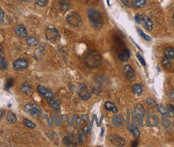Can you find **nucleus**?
Masks as SVG:
<instances>
[{
  "instance_id": "58836bf2",
  "label": "nucleus",
  "mask_w": 174,
  "mask_h": 147,
  "mask_svg": "<svg viewBox=\"0 0 174 147\" xmlns=\"http://www.w3.org/2000/svg\"><path fill=\"white\" fill-rule=\"evenodd\" d=\"M4 12L3 11V10L0 8V22H3V20H4Z\"/></svg>"
},
{
  "instance_id": "9b49d317",
  "label": "nucleus",
  "mask_w": 174,
  "mask_h": 147,
  "mask_svg": "<svg viewBox=\"0 0 174 147\" xmlns=\"http://www.w3.org/2000/svg\"><path fill=\"white\" fill-rule=\"evenodd\" d=\"M37 90L44 97H45L47 99H51L53 97V92L48 88H47L42 86V85H39L37 87Z\"/></svg>"
},
{
  "instance_id": "f257e3e1",
  "label": "nucleus",
  "mask_w": 174,
  "mask_h": 147,
  "mask_svg": "<svg viewBox=\"0 0 174 147\" xmlns=\"http://www.w3.org/2000/svg\"><path fill=\"white\" fill-rule=\"evenodd\" d=\"M83 61L85 64L90 68H96L101 64L102 56L98 52L89 50L84 53Z\"/></svg>"
},
{
  "instance_id": "bb28decb",
  "label": "nucleus",
  "mask_w": 174,
  "mask_h": 147,
  "mask_svg": "<svg viewBox=\"0 0 174 147\" xmlns=\"http://www.w3.org/2000/svg\"><path fill=\"white\" fill-rule=\"evenodd\" d=\"M157 109L159 110V112L161 113L162 115H166L169 112V110H168V108H165L163 105L161 104H159V105H157Z\"/></svg>"
},
{
  "instance_id": "6ab92c4d",
  "label": "nucleus",
  "mask_w": 174,
  "mask_h": 147,
  "mask_svg": "<svg viewBox=\"0 0 174 147\" xmlns=\"http://www.w3.org/2000/svg\"><path fill=\"white\" fill-rule=\"evenodd\" d=\"M132 90H133V92L135 94L140 96L143 93L144 88H143V86L141 85H135L132 88Z\"/></svg>"
},
{
  "instance_id": "c03bdc74",
  "label": "nucleus",
  "mask_w": 174,
  "mask_h": 147,
  "mask_svg": "<svg viewBox=\"0 0 174 147\" xmlns=\"http://www.w3.org/2000/svg\"><path fill=\"white\" fill-rule=\"evenodd\" d=\"M23 1H25V2H29L31 0H23Z\"/></svg>"
},
{
  "instance_id": "37998d69",
  "label": "nucleus",
  "mask_w": 174,
  "mask_h": 147,
  "mask_svg": "<svg viewBox=\"0 0 174 147\" xmlns=\"http://www.w3.org/2000/svg\"><path fill=\"white\" fill-rule=\"evenodd\" d=\"M0 52H3V46H2V44H0Z\"/></svg>"
},
{
  "instance_id": "20e7f679",
  "label": "nucleus",
  "mask_w": 174,
  "mask_h": 147,
  "mask_svg": "<svg viewBox=\"0 0 174 147\" xmlns=\"http://www.w3.org/2000/svg\"><path fill=\"white\" fill-rule=\"evenodd\" d=\"M45 35L47 40L52 43L57 42L60 40V33L56 28H48L45 31Z\"/></svg>"
},
{
  "instance_id": "dca6fc26",
  "label": "nucleus",
  "mask_w": 174,
  "mask_h": 147,
  "mask_svg": "<svg viewBox=\"0 0 174 147\" xmlns=\"http://www.w3.org/2000/svg\"><path fill=\"white\" fill-rule=\"evenodd\" d=\"M164 56L169 59H174V48L173 47H167L164 49Z\"/></svg>"
},
{
  "instance_id": "473e14b6",
  "label": "nucleus",
  "mask_w": 174,
  "mask_h": 147,
  "mask_svg": "<svg viewBox=\"0 0 174 147\" xmlns=\"http://www.w3.org/2000/svg\"><path fill=\"white\" fill-rule=\"evenodd\" d=\"M163 122H163V125L164 126H169V125H171V122H169L168 119H166L164 115H163Z\"/></svg>"
},
{
  "instance_id": "79ce46f5",
  "label": "nucleus",
  "mask_w": 174,
  "mask_h": 147,
  "mask_svg": "<svg viewBox=\"0 0 174 147\" xmlns=\"http://www.w3.org/2000/svg\"><path fill=\"white\" fill-rule=\"evenodd\" d=\"M3 116H4V110H0V118H2Z\"/></svg>"
},
{
  "instance_id": "7c9ffc66",
  "label": "nucleus",
  "mask_w": 174,
  "mask_h": 147,
  "mask_svg": "<svg viewBox=\"0 0 174 147\" xmlns=\"http://www.w3.org/2000/svg\"><path fill=\"white\" fill-rule=\"evenodd\" d=\"M162 64L164 65V67H169L171 65V61H170V59L167 57H164L163 60H162Z\"/></svg>"
},
{
  "instance_id": "2f4dec72",
  "label": "nucleus",
  "mask_w": 174,
  "mask_h": 147,
  "mask_svg": "<svg viewBox=\"0 0 174 147\" xmlns=\"http://www.w3.org/2000/svg\"><path fill=\"white\" fill-rule=\"evenodd\" d=\"M48 0H35V3L36 4L39 6H41V7H44V6L47 5V3H48Z\"/></svg>"
},
{
  "instance_id": "f03ea898",
  "label": "nucleus",
  "mask_w": 174,
  "mask_h": 147,
  "mask_svg": "<svg viewBox=\"0 0 174 147\" xmlns=\"http://www.w3.org/2000/svg\"><path fill=\"white\" fill-rule=\"evenodd\" d=\"M88 16L90 20V22H92V24H93L94 28L99 29V28H100L102 26L103 20H102L101 14H100L98 10H93V9L89 10Z\"/></svg>"
},
{
  "instance_id": "ddd939ff",
  "label": "nucleus",
  "mask_w": 174,
  "mask_h": 147,
  "mask_svg": "<svg viewBox=\"0 0 174 147\" xmlns=\"http://www.w3.org/2000/svg\"><path fill=\"white\" fill-rule=\"evenodd\" d=\"M112 123L116 127H121L124 124V117L123 115L116 114L112 118Z\"/></svg>"
},
{
  "instance_id": "a211bd4d",
  "label": "nucleus",
  "mask_w": 174,
  "mask_h": 147,
  "mask_svg": "<svg viewBox=\"0 0 174 147\" xmlns=\"http://www.w3.org/2000/svg\"><path fill=\"white\" fill-rule=\"evenodd\" d=\"M26 42H27L28 45H29L31 47H34V46H36L38 44V40L33 36H27Z\"/></svg>"
},
{
  "instance_id": "f8f14e48",
  "label": "nucleus",
  "mask_w": 174,
  "mask_h": 147,
  "mask_svg": "<svg viewBox=\"0 0 174 147\" xmlns=\"http://www.w3.org/2000/svg\"><path fill=\"white\" fill-rule=\"evenodd\" d=\"M15 34L19 36V37L24 38L27 37L28 35V32H27V29L22 24H20V25H17L15 28Z\"/></svg>"
},
{
  "instance_id": "b1692460",
  "label": "nucleus",
  "mask_w": 174,
  "mask_h": 147,
  "mask_svg": "<svg viewBox=\"0 0 174 147\" xmlns=\"http://www.w3.org/2000/svg\"><path fill=\"white\" fill-rule=\"evenodd\" d=\"M21 89L23 91V92H25L26 94H29L32 91V86L29 85L28 83H24L22 85V87H21Z\"/></svg>"
},
{
  "instance_id": "c85d7f7f",
  "label": "nucleus",
  "mask_w": 174,
  "mask_h": 147,
  "mask_svg": "<svg viewBox=\"0 0 174 147\" xmlns=\"http://www.w3.org/2000/svg\"><path fill=\"white\" fill-rule=\"evenodd\" d=\"M49 100H50V104L55 110H60V104H59L57 100L53 99V97L51 99H49Z\"/></svg>"
},
{
  "instance_id": "39448f33",
  "label": "nucleus",
  "mask_w": 174,
  "mask_h": 147,
  "mask_svg": "<svg viewBox=\"0 0 174 147\" xmlns=\"http://www.w3.org/2000/svg\"><path fill=\"white\" fill-rule=\"evenodd\" d=\"M24 110L28 114L32 115V116H40L41 114V109L37 105L35 104H28L25 105Z\"/></svg>"
},
{
  "instance_id": "423d86ee",
  "label": "nucleus",
  "mask_w": 174,
  "mask_h": 147,
  "mask_svg": "<svg viewBox=\"0 0 174 147\" xmlns=\"http://www.w3.org/2000/svg\"><path fill=\"white\" fill-rule=\"evenodd\" d=\"M77 92H78V97L81 98V100H88L89 98L90 97V94L89 92L88 88H87L85 84H81V85H79L78 88V90H77Z\"/></svg>"
},
{
  "instance_id": "f704fd0d",
  "label": "nucleus",
  "mask_w": 174,
  "mask_h": 147,
  "mask_svg": "<svg viewBox=\"0 0 174 147\" xmlns=\"http://www.w3.org/2000/svg\"><path fill=\"white\" fill-rule=\"evenodd\" d=\"M13 83H14V80H13V79H9V80H8L7 84H6V88H11L13 85Z\"/></svg>"
},
{
  "instance_id": "2eb2a0df",
  "label": "nucleus",
  "mask_w": 174,
  "mask_h": 147,
  "mask_svg": "<svg viewBox=\"0 0 174 147\" xmlns=\"http://www.w3.org/2000/svg\"><path fill=\"white\" fill-rule=\"evenodd\" d=\"M130 56H131L130 52H129L127 49H124V50L122 51L120 54H119V59H120L122 61L125 62V61H127V60H129Z\"/></svg>"
},
{
  "instance_id": "a19ab883",
  "label": "nucleus",
  "mask_w": 174,
  "mask_h": 147,
  "mask_svg": "<svg viewBox=\"0 0 174 147\" xmlns=\"http://www.w3.org/2000/svg\"><path fill=\"white\" fill-rule=\"evenodd\" d=\"M169 97H170V99H171V100L174 102V89L170 91V93H169Z\"/></svg>"
},
{
  "instance_id": "c9c22d12",
  "label": "nucleus",
  "mask_w": 174,
  "mask_h": 147,
  "mask_svg": "<svg viewBox=\"0 0 174 147\" xmlns=\"http://www.w3.org/2000/svg\"><path fill=\"white\" fill-rule=\"evenodd\" d=\"M135 20H136V22L138 23V24H141V19H140V15L137 14L135 16Z\"/></svg>"
},
{
  "instance_id": "a18cd8bd",
  "label": "nucleus",
  "mask_w": 174,
  "mask_h": 147,
  "mask_svg": "<svg viewBox=\"0 0 174 147\" xmlns=\"http://www.w3.org/2000/svg\"><path fill=\"white\" fill-rule=\"evenodd\" d=\"M173 18H174V14H173Z\"/></svg>"
},
{
  "instance_id": "393cba45",
  "label": "nucleus",
  "mask_w": 174,
  "mask_h": 147,
  "mask_svg": "<svg viewBox=\"0 0 174 147\" xmlns=\"http://www.w3.org/2000/svg\"><path fill=\"white\" fill-rule=\"evenodd\" d=\"M149 124L151 125V126H155V125H157L158 123V117L156 115H152L151 116V118H148Z\"/></svg>"
},
{
  "instance_id": "a878e982",
  "label": "nucleus",
  "mask_w": 174,
  "mask_h": 147,
  "mask_svg": "<svg viewBox=\"0 0 174 147\" xmlns=\"http://www.w3.org/2000/svg\"><path fill=\"white\" fill-rule=\"evenodd\" d=\"M129 129H130V130H131V134L134 135V137H136L137 138V137H139V130L137 129L136 126H133V125H131L130 127H129Z\"/></svg>"
},
{
  "instance_id": "4c0bfd02",
  "label": "nucleus",
  "mask_w": 174,
  "mask_h": 147,
  "mask_svg": "<svg viewBox=\"0 0 174 147\" xmlns=\"http://www.w3.org/2000/svg\"><path fill=\"white\" fill-rule=\"evenodd\" d=\"M168 110L169 112H171L172 114L174 116V106L172 105H168Z\"/></svg>"
},
{
  "instance_id": "5701e85b",
  "label": "nucleus",
  "mask_w": 174,
  "mask_h": 147,
  "mask_svg": "<svg viewBox=\"0 0 174 147\" xmlns=\"http://www.w3.org/2000/svg\"><path fill=\"white\" fill-rule=\"evenodd\" d=\"M23 125H25L26 127L29 128V129H34L35 127V124L34 122H31L30 120L27 119V118H24L23 121Z\"/></svg>"
},
{
  "instance_id": "1a4fd4ad",
  "label": "nucleus",
  "mask_w": 174,
  "mask_h": 147,
  "mask_svg": "<svg viewBox=\"0 0 174 147\" xmlns=\"http://www.w3.org/2000/svg\"><path fill=\"white\" fill-rule=\"evenodd\" d=\"M109 139H110L111 143L115 146H124L126 144L125 140L118 135H111L109 137Z\"/></svg>"
},
{
  "instance_id": "aec40b11",
  "label": "nucleus",
  "mask_w": 174,
  "mask_h": 147,
  "mask_svg": "<svg viewBox=\"0 0 174 147\" xmlns=\"http://www.w3.org/2000/svg\"><path fill=\"white\" fill-rule=\"evenodd\" d=\"M7 119H8V122L11 124L12 123H15L16 121H17V118H16V116L15 115V113L12 112H8V114H7Z\"/></svg>"
},
{
  "instance_id": "4468645a",
  "label": "nucleus",
  "mask_w": 174,
  "mask_h": 147,
  "mask_svg": "<svg viewBox=\"0 0 174 147\" xmlns=\"http://www.w3.org/2000/svg\"><path fill=\"white\" fill-rule=\"evenodd\" d=\"M140 19H141V22H143L144 28H146L148 31H151L152 29V27H153L151 20L148 16L144 15H140Z\"/></svg>"
},
{
  "instance_id": "ea45409f",
  "label": "nucleus",
  "mask_w": 174,
  "mask_h": 147,
  "mask_svg": "<svg viewBox=\"0 0 174 147\" xmlns=\"http://www.w3.org/2000/svg\"><path fill=\"white\" fill-rule=\"evenodd\" d=\"M122 2L125 4L126 6H130L131 5V3H132V1L131 0H122Z\"/></svg>"
},
{
  "instance_id": "7ed1b4c3",
  "label": "nucleus",
  "mask_w": 174,
  "mask_h": 147,
  "mask_svg": "<svg viewBox=\"0 0 174 147\" xmlns=\"http://www.w3.org/2000/svg\"><path fill=\"white\" fill-rule=\"evenodd\" d=\"M66 20L69 24L72 27L77 28L81 24V19L80 17V15L76 12H71L69 13L67 17H66Z\"/></svg>"
},
{
  "instance_id": "6e6552de",
  "label": "nucleus",
  "mask_w": 174,
  "mask_h": 147,
  "mask_svg": "<svg viewBox=\"0 0 174 147\" xmlns=\"http://www.w3.org/2000/svg\"><path fill=\"white\" fill-rule=\"evenodd\" d=\"M134 117L136 120H142L144 116V108L141 104H137L134 108Z\"/></svg>"
},
{
  "instance_id": "0eeeda50",
  "label": "nucleus",
  "mask_w": 174,
  "mask_h": 147,
  "mask_svg": "<svg viewBox=\"0 0 174 147\" xmlns=\"http://www.w3.org/2000/svg\"><path fill=\"white\" fill-rule=\"evenodd\" d=\"M28 66V64L27 62V60L24 59H18V60H15L13 63V68L16 71H22L27 68Z\"/></svg>"
},
{
  "instance_id": "cd10ccee",
  "label": "nucleus",
  "mask_w": 174,
  "mask_h": 147,
  "mask_svg": "<svg viewBox=\"0 0 174 147\" xmlns=\"http://www.w3.org/2000/svg\"><path fill=\"white\" fill-rule=\"evenodd\" d=\"M64 143H65L66 146H76L73 140L69 137H66L64 138Z\"/></svg>"
},
{
  "instance_id": "e433bc0d",
  "label": "nucleus",
  "mask_w": 174,
  "mask_h": 147,
  "mask_svg": "<svg viewBox=\"0 0 174 147\" xmlns=\"http://www.w3.org/2000/svg\"><path fill=\"white\" fill-rule=\"evenodd\" d=\"M83 132L86 135H89L90 134V128H89L88 126H85V127L83 128Z\"/></svg>"
},
{
  "instance_id": "412c9836",
  "label": "nucleus",
  "mask_w": 174,
  "mask_h": 147,
  "mask_svg": "<svg viewBox=\"0 0 174 147\" xmlns=\"http://www.w3.org/2000/svg\"><path fill=\"white\" fill-rule=\"evenodd\" d=\"M146 0H136L133 3V6L136 8H141L146 5Z\"/></svg>"
},
{
  "instance_id": "72a5a7b5",
  "label": "nucleus",
  "mask_w": 174,
  "mask_h": 147,
  "mask_svg": "<svg viewBox=\"0 0 174 147\" xmlns=\"http://www.w3.org/2000/svg\"><path fill=\"white\" fill-rule=\"evenodd\" d=\"M136 56H137V58L139 59V60L140 61V63H141V64L144 65V66H145V65H146V63H145V61H144V58H142L141 56L139 55V53H137Z\"/></svg>"
},
{
  "instance_id": "f3484780",
  "label": "nucleus",
  "mask_w": 174,
  "mask_h": 147,
  "mask_svg": "<svg viewBox=\"0 0 174 147\" xmlns=\"http://www.w3.org/2000/svg\"><path fill=\"white\" fill-rule=\"evenodd\" d=\"M105 108H106V110H108L110 112H112L114 113H116V112H118V109L116 108V106L114 105L113 103L111 102H106L105 104Z\"/></svg>"
},
{
  "instance_id": "c756f323",
  "label": "nucleus",
  "mask_w": 174,
  "mask_h": 147,
  "mask_svg": "<svg viewBox=\"0 0 174 147\" xmlns=\"http://www.w3.org/2000/svg\"><path fill=\"white\" fill-rule=\"evenodd\" d=\"M137 32H138V33L139 34V35H140L141 37L144 38V40H148V41H150V40H151V38L149 37V36H148L143 31H141L140 29H137Z\"/></svg>"
},
{
  "instance_id": "9d476101",
  "label": "nucleus",
  "mask_w": 174,
  "mask_h": 147,
  "mask_svg": "<svg viewBox=\"0 0 174 147\" xmlns=\"http://www.w3.org/2000/svg\"><path fill=\"white\" fill-rule=\"evenodd\" d=\"M124 74L129 81H133L136 76L135 71L130 65H126L124 68Z\"/></svg>"
},
{
  "instance_id": "4be33fe9",
  "label": "nucleus",
  "mask_w": 174,
  "mask_h": 147,
  "mask_svg": "<svg viewBox=\"0 0 174 147\" xmlns=\"http://www.w3.org/2000/svg\"><path fill=\"white\" fill-rule=\"evenodd\" d=\"M8 68V63L6 61V59L2 56H0V70H6Z\"/></svg>"
}]
</instances>
